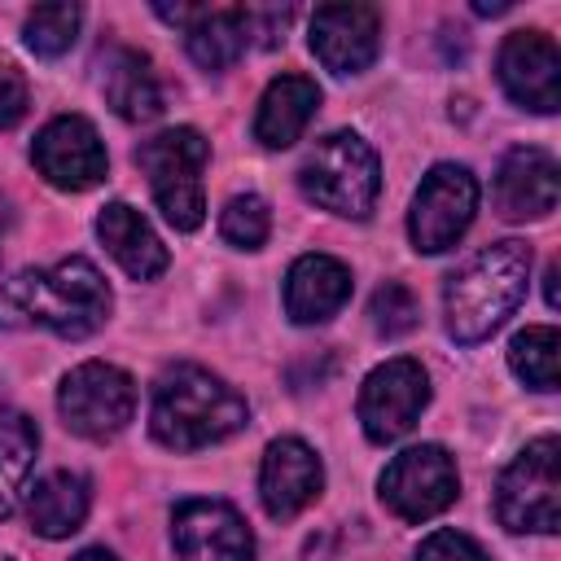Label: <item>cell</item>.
<instances>
[{
	"mask_svg": "<svg viewBox=\"0 0 561 561\" xmlns=\"http://www.w3.org/2000/svg\"><path fill=\"white\" fill-rule=\"evenodd\" d=\"M557 456L561 443L557 434H543L535 443H526V451L500 473V491H495V513L508 530H535V535H552L561 526V482H557Z\"/></svg>",
	"mask_w": 561,
	"mask_h": 561,
	"instance_id": "8992f818",
	"label": "cell"
},
{
	"mask_svg": "<svg viewBox=\"0 0 561 561\" xmlns=\"http://www.w3.org/2000/svg\"><path fill=\"white\" fill-rule=\"evenodd\" d=\"M495 75H500V88L508 92V101H517L522 110L557 114V105H561V53H557L552 35L513 31L500 44Z\"/></svg>",
	"mask_w": 561,
	"mask_h": 561,
	"instance_id": "8fae6325",
	"label": "cell"
},
{
	"mask_svg": "<svg viewBox=\"0 0 561 561\" xmlns=\"http://www.w3.org/2000/svg\"><path fill=\"white\" fill-rule=\"evenodd\" d=\"M473 210H478L473 171L456 167V162H438V167H430V175L421 180V188L412 197L408 237L421 254H443L465 237V228L473 224Z\"/></svg>",
	"mask_w": 561,
	"mask_h": 561,
	"instance_id": "ba28073f",
	"label": "cell"
},
{
	"mask_svg": "<svg viewBox=\"0 0 561 561\" xmlns=\"http://www.w3.org/2000/svg\"><path fill=\"white\" fill-rule=\"evenodd\" d=\"M245 18H250V35H259V44L276 48V44H285V26H289L294 9H245Z\"/></svg>",
	"mask_w": 561,
	"mask_h": 561,
	"instance_id": "f546056e",
	"label": "cell"
},
{
	"mask_svg": "<svg viewBox=\"0 0 561 561\" xmlns=\"http://www.w3.org/2000/svg\"><path fill=\"white\" fill-rule=\"evenodd\" d=\"M272 232V210L259 193H237L224 210H219V237L237 250H259Z\"/></svg>",
	"mask_w": 561,
	"mask_h": 561,
	"instance_id": "484cf974",
	"label": "cell"
},
{
	"mask_svg": "<svg viewBox=\"0 0 561 561\" xmlns=\"http://www.w3.org/2000/svg\"><path fill=\"white\" fill-rule=\"evenodd\" d=\"M316 105H320L316 79H307V75H280V79H272L263 88V96H259L254 140L263 149H289L307 131Z\"/></svg>",
	"mask_w": 561,
	"mask_h": 561,
	"instance_id": "d6986e66",
	"label": "cell"
},
{
	"mask_svg": "<svg viewBox=\"0 0 561 561\" xmlns=\"http://www.w3.org/2000/svg\"><path fill=\"white\" fill-rule=\"evenodd\" d=\"M184 44L202 70H228L250 44V18L245 9H202L184 26Z\"/></svg>",
	"mask_w": 561,
	"mask_h": 561,
	"instance_id": "7402d4cb",
	"label": "cell"
},
{
	"mask_svg": "<svg viewBox=\"0 0 561 561\" xmlns=\"http://www.w3.org/2000/svg\"><path fill=\"white\" fill-rule=\"evenodd\" d=\"M31 105V92H26V79L13 70V66H0V131L4 127H18L22 114Z\"/></svg>",
	"mask_w": 561,
	"mask_h": 561,
	"instance_id": "f1b7e54d",
	"label": "cell"
},
{
	"mask_svg": "<svg viewBox=\"0 0 561 561\" xmlns=\"http://www.w3.org/2000/svg\"><path fill=\"white\" fill-rule=\"evenodd\" d=\"M171 543L180 561H250L254 535L224 500H184L171 513Z\"/></svg>",
	"mask_w": 561,
	"mask_h": 561,
	"instance_id": "4fadbf2b",
	"label": "cell"
},
{
	"mask_svg": "<svg viewBox=\"0 0 561 561\" xmlns=\"http://www.w3.org/2000/svg\"><path fill=\"white\" fill-rule=\"evenodd\" d=\"M31 162L39 167V175L66 193H83L92 184L105 180V145L96 136V127L79 114H61L53 118L35 145H31Z\"/></svg>",
	"mask_w": 561,
	"mask_h": 561,
	"instance_id": "7c38bea8",
	"label": "cell"
},
{
	"mask_svg": "<svg viewBox=\"0 0 561 561\" xmlns=\"http://www.w3.org/2000/svg\"><path fill=\"white\" fill-rule=\"evenodd\" d=\"M557 351H561L557 329L552 324H530L508 342V368L530 390H557Z\"/></svg>",
	"mask_w": 561,
	"mask_h": 561,
	"instance_id": "cb8c5ba5",
	"label": "cell"
},
{
	"mask_svg": "<svg viewBox=\"0 0 561 561\" xmlns=\"http://www.w3.org/2000/svg\"><path fill=\"white\" fill-rule=\"evenodd\" d=\"M425 403H430L425 368L416 359L399 355V359L377 364L364 377V386H359V425H364L368 443H394L416 425Z\"/></svg>",
	"mask_w": 561,
	"mask_h": 561,
	"instance_id": "30bf717a",
	"label": "cell"
},
{
	"mask_svg": "<svg viewBox=\"0 0 561 561\" xmlns=\"http://www.w3.org/2000/svg\"><path fill=\"white\" fill-rule=\"evenodd\" d=\"M57 412H61L66 430H75L79 438L105 443L131 421L136 381L105 359H88L66 373V381L57 390Z\"/></svg>",
	"mask_w": 561,
	"mask_h": 561,
	"instance_id": "52a82bcc",
	"label": "cell"
},
{
	"mask_svg": "<svg viewBox=\"0 0 561 561\" xmlns=\"http://www.w3.org/2000/svg\"><path fill=\"white\" fill-rule=\"evenodd\" d=\"M88 478L83 473H70V469H53L44 473L35 486H31V500H26V517H31V530L44 535V539H66L83 526L88 517Z\"/></svg>",
	"mask_w": 561,
	"mask_h": 561,
	"instance_id": "ffe728a7",
	"label": "cell"
},
{
	"mask_svg": "<svg viewBox=\"0 0 561 561\" xmlns=\"http://www.w3.org/2000/svg\"><path fill=\"white\" fill-rule=\"evenodd\" d=\"M105 276L70 254L53 267H26L0 285V329H53L57 337H88L110 320Z\"/></svg>",
	"mask_w": 561,
	"mask_h": 561,
	"instance_id": "6da1fadb",
	"label": "cell"
},
{
	"mask_svg": "<svg viewBox=\"0 0 561 561\" xmlns=\"http://www.w3.org/2000/svg\"><path fill=\"white\" fill-rule=\"evenodd\" d=\"M351 298V272L346 263L329 254H302L294 259L285 276V311L294 324H324L333 320Z\"/></svg>",
	"mask_w": 561,
	"mask_h": 561,
	"instance_id": "e0dca14e",
	"label": "cell"
},
{
	"mask_svg": "<svg viewBox=\"0 0 561 561\" xmlns=\"http://www.w3.org/2000/svg\"><path fill=\"white\" fill-rule=\"evenodd\" d=\"M368 316H373V329L381 333V337H399V333H408L412 324H416V298H412V289L408 285H399V280H386V285H377V294H373V302H368Z\"/></svg>",
	"mask_w": 561,
	"mask_h": 561,
	"instance_id": "4316f807",
	"label": "cell"
},
{
	"mask_svg": "<svg viewBox=\"0 0 561 561\" xmlns=\"http://www.w3.org/2000/svg\"><path fill=\"white\" fill-rule=\"evenodd\" d=\"M557 158L539 145H517L495 171V210L504 219H543L557 210Z\"/></svg>",
	"mask_w": 561,
	"mask_h": 561,
	"instance_id": "2e32d148",
	"label": "cell"
},
{
	"mask_svg": "<svg viewBox=\"0 0 561 561\" xmlns=\"http://www.w3.org/2000/svg\"><path fill=\"white\" fill-rule=\"evenodd\" d=\"M79 4H35L22 22V39L39 57H61L79 35Z\"/></svg>",
	"mask_w": 561,
	"mask_h": 561,
	"instance_id": "d4e9b609",
	"label": "cell"
},
{
	"mask_svg": "<svg viewBox=\"0 0 561 561\" xmlns=\"http://www.w3.org/2000/svg\"><path fill=\"white\" fill-rule=\"evenodd\" d=\"M250 421V403L202 364H171L153 381L149 430L171 451H197L224 443Z\"/></svg>",
	"mask_w": 561,
	"mask_h": 561,
	"instance_id": "7a4b0ae2",
	"label": "cell"
},
{
	"mask_svg": "<svg viewBox=\"0 0 561 561\" xmlns=\"http://www.w3.org/2000/svg\"><path fill=\"white\" fill-rule=\"evenodd\" d=\"M416 561H486V552L460 530H434L430 539H421Z\"/></svg>",
	"mask_w": 561,
	"mask_h": 561,
	"instance_id": "83f0119b",
	"label": "cell"
},
{
	"mask_svg": "<svg viewBox=\"0 0 561 561\" xmlns=\"http://www.w3.org/2000/svg\"><path fill=\"white\" fill-rule=\"evenodd\" d=\"M530 280V245L526 241H495L465 259L443 289V320L447 333L465 346L491 337L526 298Z\"/></svg>",
	"mask_w": 561,
	"mask_h": 561,
	"instance_id": "3957f363",
	"label": "cell"
},
{
	"mask_svg": "<svg viewBox=\"0 0 561 561\" xmlns=\"http://www.w3.org/2000/svg\"><path fill=\"white\" fill-rule=\"evenodd\" d=\"M96 237L110 250V259L131 276V280H153L167 272V245L158 241V232L149 228V219L140 210H131L127 202H110L96 215Z\"/></svg>",
	"mask_w": 561,
	"mask_h": 561,
	"instance_id": "ac0fdd59",
	"label": "cell"
},
{
	"mask_svg": "<svg viewBox=\"0 0 561 561\" xmlns=\"http://www.w3.org/2000/svg\"><path fill=\"white\" fill-rule=\"evenodd\" d=\"M75 561H118V557H114V552H105V548H83Z\"/></svg>",
	"mask_w": 561,
	"mask_h": 561,
	"instance_id": "d6a6232c",
	"label": "cell"
},
{
	"mask_svg": "<svg viewBox=\"0 0 561 561\" xmlns=\"http://www.w3.org/2000/svg\"><path fill=\"white\" fill-rule=\"evenodd\" d=\"M298 188L307 202H316L333 215L364 219L381 188V167H377L373 145L355 131L320 136L298 167Z\"/></svg>",
	"mask_w": 561,
	"mask_h": 561,
	"instance_id": "277c9868",
	"label": "cell"
},
{
	"mask_svg": "<svg viewBox=\"0 0 561 561\" xmlns=\"http://www.w3.org/2000/svg\"><path fill=\"white\" fill-rule=\"evenodd\" d=\"M136 162L149 175V193L167 215V224L193 232L206 219V188H202V171L210 162L206 136L197 127H167L136 149Z\"/></svg>",
	"mask_w": 561,
	"mask_h": 561,
	"instance_id": "5b68a950",
	"label": "cell"
},
{
	"mask_svg": "<svg viewBox=\"0 0 561 561\" xmlns=\"http://www.w3.org/2000/svg\"><path fill=\"white\" fill-rule=\"evenodd\" d=\"M35 447H39L35 421L0 394V517H9L18 508L31 465H35Z\"/></svg>",
	"mask_w": 561,
	"mask_h": 561,
	"instance_id": "603a6c76",
	"label": "cell"
},
{
	"mask_svg": "<svg viewBox=\"0 0 561 561\" xmlns=\"http://www.w3.org/2000/svg\"><path fill=\"white\" fill-rule=\"evenodd\" d=\"M320 486H324L320 456L302 438H276V443H267L263 465H259V500H263L267 517H276V522L298 517L320 495Z\"/></svg>",
	"mask_w": 561,
	"mask_h": 561,
	"instance_id": "9a60e30c",
	"label": "cell"
},
{
	"mask_svg": "<svg viewBox=\"0 0 561 561\" xmlns=\"http://www.w3.org/2000/svg\"><path fill=\"white\" fill-rule=\"evenodd\" d=\"M473 13H482V18H495V13H508V0H495V4H473Z\"/></svg>",
	"mask_w": 561,
	"mask_h": 561,
	"instance_id": "4dcf8cb0",
	"label": "cell"
},
{
	"mask_svg": "<svg viewBox=\"0 0 561 561\" xmlns=\"http://www.w3.org/2000/svg\"><path fill=\"white\" fill-rule=\"evenodd\" d=\"M381 48V13L373 4H320L311 13V53L333 75H359Z\"/></svg>",
	"mask_w": 561,
	"mask_h": 561,
	"instance_id": "5bb4252c",
	"label": "cell"
},
{
	"mask_svg": "<svg viewBox=\"0 0 561 561\" xmlns=\"http://www.w3.org/2000/svg\"><path fill=\"white\" fill-rule=\"evenodd\" d=\"M543 298H548V307H557V263L548 267V280H543Z\"/></svg>",
	"mask_w": 561,
	"mask_h": 561,
	"instance_id": "1f68e13d",
	"label": "cell"
},
{
	"mask_svg": "<svg viewBox=\"0 0 561 561\" xmlns=\"http://www.w3.org/2000/svg\"><path fill=\"white\" fill-rule=\"evenodd\" d=\"M101 88H105L110 110H114L118 118H127V123H149V118H158V110H162L158 75H153V66H149V57L136 53V48H114V53L105 57V79H101Z\"/></svg>",
	"mask_w": 561,
	"mask_h": 561,
	"instance_id": "44dd1931",
	"label": "cell"
},
{
	"mask_svg": "<svg viewBox=\"0 0 561 561\" xmlns=\"http://www.w3.org/2000/svg\"><path fill=\"white\" fill-rule=\"evenodd\" d=\"M381 504L403 517V522H430L438 517L443 508L456 504V491H460V473H456V460L438 447V443H421V447H408L399 451L386 473H381Z\"/></svg>",
	"mask_w": 561,
	"mask_h": 561,
	"instance_id": "9c48e42d",
	"label": "cell"
}]
</instances>
